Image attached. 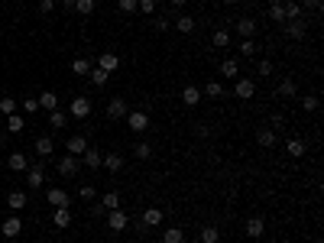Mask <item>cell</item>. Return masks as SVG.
<instances>
[{"instance_id": "cell-9", "label": "cell", "mask_w": 324, "mask_h": 243, "mask_svg": "<svg viewBox=\"0 0 324 243\" xmlns=\"http://www.w3.org/2000/svg\"><path fill=\"white\" fill-rule=\"evenodd\" d=\"M130 110H127V101L124 98H110L107 101V117L110 120H120V117H127Z\"/></svg>"}, {"instance_id": "cell-56", "label": "cell", "mask_w": 324, "mask_h": 243, "mask_svg": "<svg viewBox=\"0 0 324 243\" xmlns=\"http://www.w3.org/2000/svg\"><path fill=\"white\" fill-rule=\"evenodd\" d=\"M58 4H62V7H75V0H58Z\"/></svg>"}, {"instance_id": "cell-6", "label": "cell", "mask_w": 324, "mask_h": 243, "mask_svg": "<svg viewBox=\"0 0 324 243\" xmlns=\"http://www.w3.org/2000/svg\"><path fill=\"white\" fill-rule=\"evenodd\" d=\"M233 94H237V98H253V94H256V81H253V78H237V84H233Z\"/></svg>"}, {"instance_id": "cell-31", "label": "cell", "mask_w": 324, "mask_h": 243, "mask_svg": "<svg viewBox=\"0 0 324 243\" xmlns=\"http://www.w3.org/2000/svg\"><path fill=\"white\" fill-rule=\"evenodd\" d=\"M87 75H91V84H94V88H104V84L110 81V75H107V72H101L98 65H94V68H91V72H87Z\"/></svg>"}, {"instance_id": "cell-39", "label": "cell", "mask_w": 324, "mask_h": 243, "mask_svg": "<svg viewBox=\"0 0 324 243\" xmlns=\"http://www.w3.org/2000/svg\"><path fill=\"white\" fill-rule=\"evenodd\" d=\"M87 72H91L87 58H72V75H87Z\"/></svg>"}, {"instance_id": "cell-28", "label": "cell", "mask_w": 324, "mask_h": 243, "mask_svg": "<svg viewBox=\"0 0 324 243\" xmlns=\"http://www.w3.org/2000/svg\"><path fill=\"white\" fill-rule=\"evenodd\" d=\"M65 120H68L65 110H58V107H55V110H49V127H52V130H62V127H65Z\"/></svg>"}, {"instance_id": "cell-26", "label": "cell", "mask_w": 324, "mask_h": 243, "mask_svg": "<svg viewBox=\"0 0 324 243\" xmlns=\"http://www.w3.org/2000/svg\"><path fill=\"white\" fill-rule=\"evenodd\" d=\"M276 98H295V81H292V78H282V81H279Z\"/></svg>"}, {"instance_id": "cell-8", "label": "cell", "mask_w": 324, "mask_h": 243, "mask_svg": "<svg viewBox=\"0 0 324 243\" xmlns=\"http://www.w3.org/2000/svg\"><path fill=\"white\" fill-rule=\"evenodd\" d=\"M46 201H49L52 207H68V204H72V198H68V192H62V188H49V192H46Z\"/></svg>"}, {"instance_id": "cell-41", "label": "cell", "mask_w": 324, "mask_h": 243, "mask_svg": "<svg viewBox=\"0 0 324 243\" xmlns=\"http://www.w3.org/2000/svg\"><path fill=\"white\" fill-rule=\"evenodd\" d=\"M117 7H120V13H136L139 0H117Z\"/></svg>"}, {"instance_id": "cell-11", "label": "cell", "mask_w": 324, "mask_h": 243, "mask_svg": "<svg viewBox=\"0 0 324 243\" xmlns=\"http://www.w3.org/2000/svg\"><path fill=\"white\" fill-rule=\"evenodd\" d=\"M256 143L262 146V149H273V146H276V130H273V127L256 130Z\"/></svg>"}, {"instance_id": "cell-4", "label": "cell", "mask_w": 324, "mask_h": 243, "mask_svg": "<svg viewBox=\"0 0 324 243\" xmlns=\"http://www.w3.org/2000/svg\"><path fill=\"white\" fill-rule=\"evenodd\" d=\"M305 33H308V20H285V36L288 39H305Z\"/></svg>"}, {"instance_id": "cell-16", "label": "cell", "mask_w": 324, "mask_h": 243, "mask_svg": "<svg viewBox=\"0 0 324 243\" xmlns=\"http://www.w3.org/2000/svg\"><path fill=\"white\" fill-rule=\"evenodd\" d=\"M195 16H188V13H182V16H175V29H179V33H185V36H188V33H195Z\"/></svg>"}, {"instance_id": "cell-38", "label": "cell", "mask_w": 324, "mask_h": 243, "mask_svg": "<svg viewBox=\"0 0 324 243\" xmlns=\"http://www.w3.org/2000/svg\"><path fill=\"white\" fill-rule=\"evenodd\" d=\"M256 52H259V46H256L253 39H243V42H240V55H243V58H253Z\"/></svg>"}, {"instance_id": "cell-7", "label": "cell", "mask_w": 324, "mask_h": 243, "mask_svg": "<svg viewBox=\"0 0 324 243\" xmlns=\"http://www.w3.org/2000/svg\"><path fill=\"white\" fill-rule=\"evenodd\" d=\"M42 181H46V169H42L39 162L26 169V185H30V188H42Z\"/></svg>"}, {"instance_id": "cell-12", "label": "cell", "mask_w": 324, "mask_h": 243, "mask_svg": "<svg viewBox=\"0 0 324 243\" xmlns=\"http://www.w3.org/2000/svg\"><path fill=\"white\" fill-rule=\"evenodd\" d=\"M20 230H23V224H20V218H16V214L0 224V233H4V237H20Z\"/></svg>"}, {"instance_id": "cell-47", "label": "cell", "mask_w": 324, "mask_h": 243, "mask_svg": "<svg viewBox=\"0 0 324 243\" xmlns=\"http://www.w3.org/2000/svg\"><path fill=\"white\" fill-rule=\"evenodd\" d=\"M23 110H26V114H36V110H39V101H36V98H26V101H23Z\"/></svg>"}, {"instance_id": "cell-22", "label": "cell", "mask_w": 324, "mask_h": 243, "mask_svg": "<svg viewBox=\"0 0 324 243\" xmlns=\"http://www.w3.org/2000/svg\"><path fill=\"white\" fill-rule=\"evenodd\" d=\"M262 233H266V224H262V218H250L247 221V237H262Z\"/></svg>"}, {"instance_id": "cell-17", "label": "cell", "mask_w": 324, "mask_h": 243, "mask_svg": "<svg viewBox=\"0 0 324 243\" xmlns=\"http://www.w3.org/2000/svg\"><path fill=\"white\" fill-rule=\"evenodd\" d=\"M182 104H185V107H195V104H201V88L188 84V88L182 91Z\"/></svg>"}, {"instance_id": "cell-49", "label": "cell", "mask_w": 324, "mask_h": 243, "mask_svg": "<svg viewBox=\"0 0 324 243\" xmlns=\"http://www.w3.org/2000/svg\"><path fill=\"white\" fill-rule=\"evenodd\" d=\"M139 10H143V13H156V0H139Z\"/></svg>"}, {"instance_id": "cell-24", "label": "cell", "mask_w": 324, "mask_h": 243, "mask_svg": "<svg viewBox=\"0 0 324 243\" xmlns=\"http://www.w3.org/2000/svg\"><path fill=\"white\" fill-rule=\"evenodd\" d=\"M52 149H55L52 136H39V140H36V153L42 156V159H49V156H52Z\"/></svg>"}, {"instance_id": "cell-53", "label": "cell", "mask_w": 324, "mask_h": 243, "mask_svg": "<svg viewBox=\"0 0 324 243\" xmlns=\"http://www.w3.org/2000/svg\"><path fill=\"white\" fill-rule=\"evenodd\" d=\"M305 7H311V10H321V0H305Z\"/></svg>"}, {"instance_id": "cell-44", "label": "cell", "mask_w": 324, "mask_h": 243, "mask_svg": "<svg viewBox=\"0 0 324 243\" xmlns=\"http://www.w3.org/2000/svg\"><path fill=\"white\" fill-rule=\"evenodd\" d=\"M75 10L81 13V16H87V13L94 10V0H75Z\"/></svg>"}, {"instance_id": "cell-48", "label": "cell", "mask_w": 324, "mask_h": 243, "mask_svg": "<svg viewBox=\"0 0 324 243\" xmlns=\"http://www.w3.org/2000/svg\"><path fill=\"white\" fill-rule=\"evenodd\" d=\"M55 4H58V0H39V10L42 13H52V10H55Z\"/></svg>"}, {"instance_id": "cell-5", "label": "cell", "mask_w": 324, "mask_h": 243, "mask_svg": "<svg viewBox=\"0 0 324 243\" xmlns=\"http://www.w3.org/2000/svg\"><path fill=\"white\" fill-rule=\"evenodd\" d=\"M98 68H101V72H117V68H120V55H117V52H101V55H98Z\"/></svg>"}, {"instance_id": "cell-55", "label": "cell", "mask_w": 324, "mask_h": 243, "mask_svg": "<svg viewBox=\"0 0 324 243\" xmlns=\"http://www.w3.org/2000/svg\"><path fill=\"white\" fill-rule=\"evenodd\" d=\"M188 4V0H172V7H185Z\"/></svg>"}, {"instance_id": "cell-20", "label": "cell", "mask_w": 324, "mask_h": 243, "mask_svg": "<svg viewBox=\"0 0 324 243\" xmlns=\"http://www.w3.org/2000/svg\"><path fill=\"white\" fill-rule=\"evenodd\" d=\"M285 153L292 156V159H302V156H305V143L299 140V136H292V140H285Z\"/></svg>"}, {"instance_id": "cell-23", "label": "cell", "mask_w": 324, "mask_h": 243, "mask_svg": "<svg viewBox=\"0 0 324 243\" xmlns=\"http://www.w3.org/2000/svg\"><path fill=\"white\" fill-rule=\"evenodd\" d=\"M139 221H143L146 227H156V224H162V211H159V207H146Z\"/></svg>"}, {"instance_id": "cell-36", "label": "cell", "mask_w": 324, "mask_h": 243, "mask_svg": "<svg viewBox=\"0 0 324 243\" xmlns=\"http://www.w3.org/2000/svg\"><path fill=\"white\" fill-rule=\"evenodd\" d=\"M269 16H273L276 23H285V7L279 4V0H273V4H269Z\"/></svg>"}, {"instance_id": "cell-33", "label": "cell", "mask_w": 324, "mask_h": 243, "mask_svg": "<svg viewBox=\"0 0 324 243\" xmlns=\"http://www.w3.org/2000/svg\"><path fill=\"white\" fill-rule=\"evenodd\" d=\"M55 227H68V224H72V211H68V207H55Z\"/></svg>"}, {"instance_id": "cell-42", "label": "cell", "mask_w": 324, "mask_h": 243, "mask_svg": "<svg viewBox=\"0 0 324 243\" xmlns=\"http://www.w3.org/2000/svg\"><path fill=\"white\" fill-rule=\"evenodd\" d=\"M133 156H136V159H150V156H153L150 143H136V146H133Z\"/></svg>"}, {"instance_id": "cell-37", "label": "cell", "mask_w": 324, "mask_h": 243, "mask_svg": "<svg viewBox=\"0 0 324 243\" xmlns=\"http://www.w3.org/2000/svg\"><path fill=\"white\" fill-rule=\"evenodd\" d=\"M211 42H214L217 49H227V46H230V33H227V29H217L214 36H211Z\"/></svg>"}, {"instance_id": "cell-3", "label": "cell", "mask_w": 324, "mask_h": 243, "mask_svg": "<svg viewBox=\"0 0 324 243\" xmlns=\"http://www.w3.org/2000/svg\"><path fill=\"white\" fill-rule=\"evenodd\" d=\"M107 227H110L113 233H124V230L130 227V218L120 211V207H117V211H107Z\"/></svg>"}, {"instance_id": "cell-19", "label": "cell", "mask_w": 324, "mask_h": 243, "mask_svg": "<svg viewBox=\"0 0 324 243\" xmlns=\"http://www.w3.org/2000/svg\"><path fill=\"white\" fill-rule=\"evenodd\" d=\"M36 101H39L42 110H55V107H58V94H55V91H42Z\"/></svg>"}, {"instance_id": "cell-18", "label": "cell", "mask_w": 324, "mask_h": 243, "mask_svg": "<svg viewBox=\"0 0 324 243\" xmlns=\"http://www.w3.org/2000/svg\"><path fill=\"white\" fill-rule=\"evenodd\" d=\"M101 162H104V156H101L98 149H84V153H81V166H87V169H98Z\"/></svg>"}, {"instance_id": "cell-29", "label": "cell", "mask_w": 324, "mask_h": 243, "mask_svg": "<svg viewBox=\"0 0 324 243\" xmlns=\"http://www.w3.org/2000/svg\"><path fill=\"white\" fill-rule=\"evenodd\" d=\"M285 7V20H302V4H299V0H288V4H282Z\"/></svg>"}, {"instance_id": "cell-2", "label": "cell", "mask_w": 324, "mask_h": 243, "mask_svg": "<svg viewBox=\"0 0 324 243\" xmlns=\"http://www.w3.org/2000/svg\"><path fill=\"white\" fill-rule=\"evenodd\" d=\"M127 127L133 130V133H146V130H150V114H146V110H130Z\"/></svg>"}, {"instance_id": "cell-34", "label": "cell", "mask_w": 324, "mask_h": 243, "mask_svg": "<svg viewBox=\"0 0 324 243\" xmlns=\"http://www.w3.org/2000/svg\"><path fill=\"white\" fill-rule=\"evenodd\" d=\"M201 94H204V98H224V84L221 81H208Z\"/></svg>"}, {"instance_id": "cell-40", "label": "cell", "mask_w": 324, "mask_h": 243, "mask_svg": "<svg viewBox=\"0 0 324 243\" xmlns=\"http://www.w3.org/2000/svg\"><path fill=\"white\" fill-rule=\"evenodd\" d=\"M101 204L107 207V211H117V207H120V195L117 192H107V195L101 198Z\"/></svg>"}, {"instance_id": "cell-35", "label": "cell", "mask_w": 324, "mask_h": 243, "mask_svg": "<svg viewBox=\"0 0 324 243\" xmlns=\"http://www.w3.org/2000/svg\"><path fill=\"white\" fill-rule=\"evenodd\" d=\"M23 127H26V120H23L20 114H10V117H7V133H20Z\"/></svg>"}, {"instance_id": "cell-15", "label": "cell", "mask_w": 324, "mask_h": 243, "mask_svg": "<svg viewBox=\"0 0 324 243\" xmlns=\"http://www.w3.org/2000/svg\"><path fill=\"white\" fill-rule=\"evenodd\" d=\"M7 166H10V172H26V169H30V159H26L23 153H10Z\"/></svg>"}, {"instance_id": "cell-1", "label": "cell", "mask_w": 324, "mask_h": 243, "mask_svg": "<svg viewBox=\"0 0 324 243\" xmlns=\"http://www.w3.org/2000/svg\"><path fill=\"white\" fill-rule=\"evenodd\" d=\"M55 169H58V175H65V178H72L81 172V159L78 156H62V159L55 162Z\"/></svg>"}, {"instance_id": "cell-10", "label": "cell", "mask_w": 324, "mask_h": 243, "mask_svg": "<svg viewBox=\"0 0 324 243\" xmlns=\"http://www.w3.org/2000/svg\"><path fill=\"white\" fill-rule=\"evenodd\" d=\"M72 117H78V120H84L87 114H91V101L87 98H72V110H68Z\"/></svg>"}, {"instance_id": "cell-25", "label": "cell", "mask_w": 324, "mask_h": 243, "mask_svg": "<svg viewBox=\"0 0 324 243\" xmlns=\"http://www.w3.org/2000/svg\"><path fill=\"white\" fill-rule=\"evenodd\" d=\"M162 243H185V230H182V227H165Z\"/></svg>"}, {"instance_id": "cell-52", "label": "cell", "mask_w": 324, "mask_h": 243, "mask_svg": "<svg viewBox=\"0 0 324 243\" xmlns=\"http://www.w3.org/2000/svg\"><path fill=\"white\" fill-rule=\"evenodd\" d=\"M156 29H159V33L169 29V20H165V16H156Z\"/></svg>"}, {"instance_id": "cell-50", "label": "cell", "mask_w": 324, "mask_h": 243, "mask_svg": "<svg viewBox=\"0 0 324 243\" xmlns=\"http://www.w3.org/2000/svg\"><path fill=\"white\" fill-rule=\"evenodd\" d=\"M91 214H94V218H98V221H101V218H107V207H104V204L98 201V204H94V207H91Z\"/></svg>"}, {"instance_id": "cell-21", "label": "cell", "mask_w": 324, "mask_h": 243, "mask_svg": "<svg viewBox=\"0 0 324 243\" xmlns=\"http://www.w3.org/2000/svg\"><path fill=\"white\" fill-rule=\"evenodd\" d=\"M26 201H30V198H26L23 192H10V195H7V207H10V211H23Z\"/></svg>"}, {"instance_id": "cell-57", "label": "cell", "mask_w": 324, "mask_h": 243, "mask_svg": "<svg viewBox=\"0 0 324 243\" xmlns=\"http://www.w3.org/2000/svg\"><path fill=\"white\" fill-rule=\"evenodd\" d=\"M224 4H237V0H224Z\"/></svg>"}, {"instance_id": "cell-43", "label": "cell", "mask_w": 324, "mask_h": 243, "mask_svg": "<svg viewBox=\"0 0 324 243\" xmlns=\"http://www.w3.org/2000/svg\"><path fill=\"white\" fill-rule=\"evenodd\" d=\"M0 110H4L7 117L16 114V98H0Z\"/></svg>"}, {"instance_id": "cell-30", "label": "cell", "mask_w": 324, "mask_h": 243, "mask_svg": "<svg viewBox=\"0 0 324 243\" xmlns=\"http://www.w3.org/2000/svg\"><path fill=\"white\" fill-rule=\"evenodd\" d=\"M101 166H107L110 172H120V169H124V159H120V153H107Z\"/></svg>"}, {"instance_id": "cell-54", "label": "cell", "mask_w": 324, "mask_h": 243, "mask_svg": "<svg viewBox=\"0 0 324 243\" xmlns=\"http://www.w3.org/2000/svg\"><path fill=\"white\" fill-rule=\"evenodd\" d=\"M7 143V127H0V146Z\"/></svg>"}, {"instance_id": "cell-27", "label": "cell", "mask_w": 324, "mask_h": 243, "mask_svg": "<svg viewBox=\"0 0 324 243\" xmlns=\"http://www.w3.org/2000/svg\"><path fill=\"white\" fill-rule=\"evenodd\" d=\"M221 240V230L214 227V224H204V227H201V243H217Z\"/></svg>"}, {"instance_id": "cell-14", "label": "cell", "mask_w": 324, "mask_h": 243, "mask_svg": "<svg viewBox=\"0 0 324 243\" xmlns=\"http://www.w3.org/2000/svg\"><path fill=\"white\" fill-rule=\"evenodd\" d=\"M65 149H68V156H81L87 149V140H84V136H68Z\"/></svg>"}, {"instance_id": "cell-45", "label": "cell", "mask_w": 324, "mask_h": 243, "mask_svg": "<svg viewBox=\"0 0 324 243\" xmlns=\"http://www.w3.org/2000/svg\"><path fill=\"white\" fill-rule=\"evenodd\" d=\"M256 75H259V78H269V75H273V62H269V58H262V62L256 65Z\"/></svg>"}, {"instance_id": "cell-13", "label": "cell", "mask_w": 324, "mask_h": 243, "mask_svg": "<svg viewBox=\"0 0 324 243\" xmlns=\"http://www.w3.org/2000/svg\"><path fill=\"white\" fill-rule=\"evenodd\" d=\"M237 33L243 39H253L256 36V20H253V16H243V20H237Z\"/></svg>"}, {"instance_id": "cell-32", "label": "cell", "mask_w": 324, "mask_h": 243, "mask_svg": "<svg viewBox=\"0 0 324 243\" xmlns=\"http://www.w3.org/2000/svg\"><path fill=\"white\" fill-rule=\"evenodd\" d=\"M221 72L227 78H240V65H237V58H224L221 62Z\"/></svg>"}, {"instance_id": "cell-46", "label": "cell", "mask_w": 324, "mask_h": 243, "mask_svg": "<svg viewBox=\"0 0 324 243\" xmlns=\"http://www.w3.org/2000/svg\"><path fill=\"white\" fill-rule=\"evenodd\" d=\"M318 107H321V101L314 98V94H308V98H305V110H308V114H314Z\"/></svg>"}, {"instance_id": "cell-51", "label": "cell", "mask_w": 324, "mask_h": 243, "mask_svg": "<svg viewBox=\"0 0 324 243\" xmlns=\"http://www.w3.org/2000/svg\"><path fill=\"white\" fill-rule=\"evenodd\" d=\"M78 195H81V198H94V195H98V192H94L91 185H81V188H78Z\"/></svg>"}]
</instances>
